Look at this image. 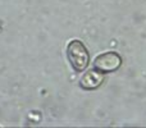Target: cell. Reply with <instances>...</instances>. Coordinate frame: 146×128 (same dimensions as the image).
I'll return each mask as SVG.
<instances>
[{"label":"cell","mask_w":146,"mask_h":128,"mask_svg":"<svg viewBox=\"0 0 146 128\" xmlns=\"http://www.w3.org/2000/svg\"><path fill=\"white\" fill-rule=\"evenodd\" d=\"M67 55H68L69 63L73 69L77 72H82L87 68L90 63V54H88L86 46L82 41L72 40L67 46Z\"/></svg>","instance_id":"6da1fadb"},{"label":"cell","mask_w":146,"mask_h":128,"mask_svg":"<svg viewBox=\"0 0 146 128\" xmlns=\"http://www.w3.org/2000/svg\"><path fill=\"white\" fill-rule=\"evenodd\" d=\"M122 58L115 51H106L100 55H98L94 60V67L103 73L115 72L121 68Z\"/></svg>","instance_id":"7a4b0ae2"},{"label":"cell","mask_w":146,"mask_h":128,"mask_svg":"<svg viewBox=\"0 0 146 128\" xmlns=\"http://www.w3.org/2000/svg\"><path fill=\"white\" fill-rule=\"evenodd\" d=\"M104 82V73L95 69H90L85 72V74L81 77L80 86L83 90H95V88L100 87Z\"/></svg>","instance_id":"3957f363"}]
</instances>
